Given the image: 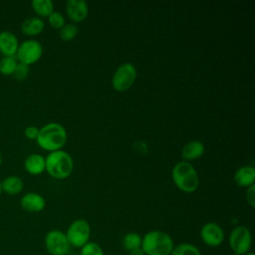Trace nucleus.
Listing matches in <instances>:
<instances>
[{
    "instance_id": "13",
    "label": "nucleus",
    "mask_w": 255,
    "mask_h": 255,
    "mask_svg": "<svg viewBox=\"0 0 255 255\" xmlns=\"http://www.w3.org/2000/svg\"><path fill=\"white\" fill-rule=\"evenodd\" d=\"M20 205L27 212H40L45 208L46 200L39 193L28 192L22 196Z\"/></svg>"
},
{
    "instance_id": "6",
    "label": "nucleus",
    "mask_w": 255,
    "mask_h": 255,
    "mask_svg": "<svg viewBox=\"0 0 255 255\" xmlns=\"http://www.w3.org/2000/svg\"><path fill=\"white\" fill-rule=\"evenodd\" d=\"M91 227L85 219H76L68 227L66 236L71 246L82 247L89 242Z\"/></svg>"
},
{
    "instance_id": "20",
    "label": "nucleus",
    "mask_w": 255,
    "mask_h": 255,
    "mask_svg": "<svg viewBox=\"0 0 255 255\" xmlns=\"http://www.w3.org/2000/svg\"><path fill=\"white\" fill-rule=\"evenodd\" d=\"M141 240H142V237L138 233L128 232V233L124 235L123 240H122V244H123V247L127 251L129 252L133 249L141 247Z\"/></svg>"
},
{
    "instance_id": "28",
    "label": "nucleus",
    "mask_w": 255,
    "mask_h": 255,
    "mask_svg": "<svg viewBox=\"0 0 255 255\" xmlns=\"http://www.w3.org/2000/svg\"><path fill=\"white\" fill-rule=\"evenodd\" d=\"M25 136L29 139H37V136L39 134V128L35 126H29L25 128Z\"/></svg>"
},
{
    "instance_id": "30",
    "label": "nucleus",
    "mask_w": 255,
    "mask_h": 255,
    "mask_svg": "<svg viewBox=\"0 0 255 255\" xmlns=\"http://www.w3.org/2000/svg\"><path fill=\"white\" fill-rule=\"evenodd\" d=\"M2 162H3V156H2V153L0 152V166H1Z\"/></svg>"
},
{
    "instance_id": "8",
    "label": "nucleus",
    "mask_w": 255,
    "mask_h": 255,
    "mask_svg": "<svg viewBox=\"0 0 255 255\" xmlns=\"http://www.w3.org/2000/svg\"><path fill=\"white\" fill-rule=\"evenodd\" d=\"M43 55V47L40 42L37 40H26L19 44L16 59L19 60V63L30 66L38 62Z\"/></svg>"
},
{
    "instance_id": "5",
    "label": "nucleus",
    "mask_w": 255,
    "mask_h": 255,
    "mask_svg": "<svg viewBox=\"0 0 255 255\" xmlns=\"http://www.w3.org/2000/svg\"><path fill=\"white\" fill-rule=\"evenodd\" d=\"M137 77L135 66L129 62L123 63L115 71L112 78V86L117 92H126L134 84Z\"/></svg>"
},
{
    "instance_id": "18",
    "label": "nucleus",
    "mask_w": 255,
    "mask_h": 255,
    "mask_svg": "<svg viewBox=\"0 0 255 255\" xmlns=\"http://www.w3.org/2000/svg\"><path fill=\"white\" fill-rule=\"evenodd\" d=\"M1 187L2 192L4 191L9 195H16L23 190L24 182L19 176L10 175L1 181Z\"/></svg>"
},
{
    "instance_id": "7",
    "label": "nucleus",
    "mask_w": 255,
    "mask_h": 255,
    "mask_svg": "<svg viewBox=\"0 0 255 255\" xmlns=\"http://www.w3.org/2000/svg\"><path fill=\"white\" fill-rule=\"evenodd\" d=\"M252 242L250 230L244 225H238L232 229L229 234L228 243L234 253L245 254L249 251Z\"/></svg>"
},
{
    "instance_id": "29",
    "label": "nucleus",
    "mask_w": 255,
    "mask_h": 255,
    "mask_svg": "<svg viewBox=\"0 0 255 255\" xmlns=\"http://www.w3.org/2000/svg\"><path fill=\"white\" fill-rule=\"evenodd\" d=\"M128 255H145V254H144L143 250L141 249V247H139V248H136V249H133V250L129 251Z\"/></svg>"
},
{
    "instance_id": "10",
    "label": "nucleus",
    "mask_w": 255,
    "mask_h": 255,
    "mask_svg": "<svg viewBox=\"0 0 255 255\" xmlns=\"http://www.w3.org/2000/svg\"><path fill=\"white\" fill-rule=\"evenodd\" d=\"M200 237L204 244L210 247L219 246L224 239V231L215 222H207L200 229Z\"/></svg>"
},
{
    "instance_id": "24",
    "label": "nucleus",
    "mask_w": 255,
    "mask_h": 255,
    "mask_svg": "<svg viewBox=\"0 0 255 255\" xmlns=\"http://www.w3.org/2000/svg\"><path fill=\"white\" fill-rule=\"evenodd\" d=\"M80 255H104V251L98 243L89 241L81 247Z\"/></svg>"
},
{
    "instance_id": "22",
    "label": "nucleus",
    "mask_w": 255,
    "mask_h": 255,
    "mask_svg": "<svg viewBox=\"0 0 255 255\" xmlns=\"http://www.w3.org/2000/svg\"><path fill=\"white\" fill-rule=\"evenodd\" d=\"M17 64L16 57H3L0 60V73L5 76H13Z\"/></svg>"
},
{
    "instance_id": "21",
    "label": "nucleus",
    "mask_w": 255,
    "mask_h": 255,
    "mask_svg": "<svg viewBox=\"0 0 255 255\" xmlns=\"http://www.w3.org/2000/svg\"><path fill=\"white\" fill-rule=\"evenodd\" d=\"M170 255H201V253L195 245L183 242L174 246Z\"/></svg>"
},
{
    "instance_id": "31",
    "label": "nucleus",
    "mask_w": 255,
    "mask_h": 255,
    "mask_svg": "<svg viewBox=\"0 0 255 255\" xmlns=\"http://www.w3.org/2000/svg\"><path fill=\"white\" fill-rule=\"evenodd\" d=\"M244 255H255L253 252H246Z\"/></svg>"
},
{
    "instance_id": "33",
    "label": "nucleus",
    "mask_w": 255,
    "mask_h": 255,
    "mask_svg": "<svg viewBox=\"0 0 255 255\" xmlns=\"http://www.w3.org/2000/svg\"><path fill=\"white\" fill-rule=\"evenodd\" d=\"M231 255H240V254H237V253H232Z\"/></svg>"
},
{
    "instance_id": "32",
    "label": "nucleus",
    "mask_w": 255,
    "mask_h": 255,
    "mask_svg": "<svg viewBox=\"0 0 255 255\" xmlns=\"http://www.w3.org/2000/svg\"><path fill=\"white\" fill-rule=\"evenodd\" d=\"M2 193V187H1V180H0V195Z\"/></svg>"
},
{
    "instance_id": "16",
    "label": "nucleus",
    "mask_w": 255,
    "mask_h": 255,
    "mask_svg": "<svg viewBox=\"0 0 255 255\" xmlns=\"http://www.w3.org/2000/svg\"><path fill=\"white\" fill-rule=\"evenodd\" d=\"M204 151H205V146L200 140H191L182 147L181 156L186 161L194 160L201 157Z\"/></svg>"
},
{
    "instance_id": "4",
    "label": "nucleus",
    "mask_w": 255,
    "mask_h": 255,
    "mask_svg": "<svg viewBox=\"0 0 255 255\" xmlns=\"http://www.w3.org/2000/svg\"><path fill=\"white\" fill-rule=\"evenodd\" d=\"M46 171L50 176L56 179H65L69 177L74 169L72 156L60 149L50 152L46 157Z\"/></svg>"
},
{
    "instance_id": "12",
    "label": "nucleus",
    "mask_w": 255,
    "mask_h": 255,
    "mask_svg": "<svg viewBox=\"0 0 255 255\" xmlns=\"http://www.w3.org/2000/svg\"><path fill=\"white\" fill-rule=\"evenodd\" d=\"M19 47L18 38L11 31L0 32V53L4 57H16Z\"/></svg>"
},
{
    "instance_id": "3",
    "label": "nucleus",
    "mask_w": 255,
    "mask_h": 255,
    "mask_svg": "<svg viewBox=\"0 0 255 255\" xmlns=\"http://www.w3.org/2000/svg\"><path fill=\"white\" fill-rule=\"evenodd\" d=\"M171 177L175 186L185 193H192L198 188V173L188 161H180L175 164L171 170Z\"/></svg>"
},
{
    "instance_id": "15",
    "label": "nucleus",
    "mask_w": 255,
    "mask_h": 255,
    "mask_svg": "<svg viewBox=\"0 0 255 255\" xmlns=\"http://www.w3.org/2000/svg\"><path fill=\"white\" fill-rule=\"evenodd\" d=\"M24 167L26 171L32 175L41 174L46 169L45 157L38 153L30 154L24 161Z\"/></svg>"
},
{
    "instance_id": "2",
    "label": "nucleus",
    "mask_w": 255,
    "mask_h": 255,
    "mask_svg": "<svg viewBox=\"0 0 255 255\" xmlns=\"http://www.w3.org/2000/svg\"><path fill=\"white\" fill-rule=\"evenodd\" d=\"M173 247L170 235L161 230L148 231L141 240V249L145 255H170Z\"/></svg>"
},
{
    "instance_id": "14",
    "label": "nucleus",
    "mask_w": 255,
    "mask_h": 255,
    "mask_svg": "<svg viewBox=\"0 0 255 255\" xmlns=\"http://www.w3.org/2000/svg\"><path fill=\"white\" fill-rule=\"evenodd\" d=\"M234 182L240 187H249L255 182V169L252 166L245 165L239 167L233 176Z\"/></svg>"
},
{
    "instance_id": "34",
    "label": "nucleus",
    "mask_w": 255,
    "mask_h": 255,
    "mask_svg": "<svg viewBox=\"0 0 255 255\" xmlns=\"http://www.w3.org/2000/svg\"><path fill=\"white\" fill-rule=\"evenodd\" d=\"M71 255H80V254H71Z\"/></svg>"
},
{
    "instance_id": "27",
    "label": "nucleus",
    "mask_w": 255,
    "mask_h": 255,
    "mask_svg": "<svg viewBox=\"0 0 255 255\" xmlns=\"http://www.w3.org/2000/svg\"><path fill=\"white\" fill-rule=\"evenodd\" d=\"M245 197L248 204L251 207H254L255 206V185L254 184L247 187V190L245 192Z\"/></svg>"
},
{
    "instance_id": "1",
    "label": "nucleus",
    "mask_w": 255,
    "mask_h": 255,
    "mask_svg": "<svg viewBox=\"0 0 255 255\" xmlns=\"http://www.w3.org/2000/svg\"><path fill=\"white\" fill-rule=\"evenodd\" d=\"M36 140L38 145L44 150L50 152L60 150L66 144L67 131L59 123H48L39 129Z\"/></svg>"
},
{
    "instance_id": "25",
    "label": "nucleus",
    "mask_w": 255,
    "mask_h": 255,
    "mask_svg": "<svg viewBox=\"0 0 255 255\" xmlns=\"http://www.w3.org/2000/svg\"><path fill=\"white\" fill-rule=\"evenodd\" d=\"M48 22L52 28L57 30H60L66 24L64 16L60 12L55 11L48 17Z\"/></svg>"
},
{
    "instance_id": "19",
    "label": "nucleus",
    "mask_w": 255,
    "mask_h": 255,
    "mask_svg": "<svg viewBox=\"0 0 255 255\" xmlns=\"http://www.w3.org/2000/svg\"><path fill=\"white\" fill-rule=\"evenodd\" d=\"M32 8L40 17H49L54 12V4L51 0H33Z\"/></svg>"
},
{
    "instance_id": "11",
    "label": "nucleus",
    "mask_w": 255,
    "mask_h": 255,
    "mask_svg": "<svg viewBox=\"0 0 255 255\" xmlns=\"http://www.w3.org/2000/svg\"><path fill=\"white\" fill-rule=\"evenodd\" d=\"M66 13L70 20L80 23L88 17L89 7L84 0H68L66 3Z\"/></svg>"
},
{
    "instance_id": "26",
    "label": "nucleus",
    "mask_w": 255,
    "mask_h": 255,
    "mask_svg": "<svg viewBox=\"0 0 255 255\" xmlns=\"http://www.w3.org/2000/svg\"><path fill=\"white\" fill-rule=\"evenodd\" d=\"M28 74H29V66L22 63H18L14 71L13 77L18 81H23L27 78Z\"/></svg>"
},
{
    "instance_id": "17",
    "label": "nucleus",
    "mask_w": 255,
    "mask_h": 255,
    "mask_svg": "<svg viewBox=\"0 0 255 255\" xmlns=\"http://www.w3.org/2000/svg\"><path fill=\"white\" fill-rule=\"evenodd\" d=\"M45 23L40 17H30L21 24V31L27 36H37L43 32Z\"/></svg>"
},
{
    "instance_id": "9",
    "label": "nucleus",
    "mask_w": 255,
    "mask_h": 255,
    "mask_svg": "<svg viewBox=\"0 0 255 255\" xmlns=\"http://www.w3.org/2000/svg\"><path fill=\"white\" fill-rule=\"evenodd\" d=\"M45 246L51 255H67L71 247L66 233L58 229L51 230L46 234Z\"/></svg>"
},
{
    "instance_id": "23",
    "label": "nucleus",
    "mask_w": 255,
    "mask_h": 255,
    "mask_svg": "<svg viewBox=\"0 0 255 255\" xmlns=\"http://www.w3.org/2000/svg\"><path fill=\"white\" fill-rule=\"evenodd\" d=\"M79 29L74 24H65L64 27H62L59 30V37L64 42H70L74 40L78 35Z\"/></svg>"
}]
</instances>
